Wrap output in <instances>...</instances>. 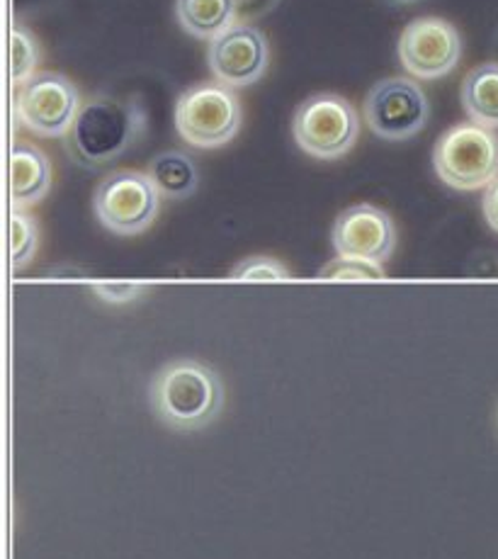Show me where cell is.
<instances>
[{
	"label": "cell",
	"mask_w": 498,
	"mask_h": 559,
	"mask_svg": "<svg viewBox=\"0 0 498 559\" xmlns=\"http://www.w3.org/2000/svg\"><path fill=\"white\" fill-rule=\"evenodd\" d=\"M144 134L146 110L142 103L100 93L83 103L63 146L73 164L93 170L110 166L132 152Z\"/></svg>",
	"instance_id": "6da1fadb"
},
{
	"label": "cell",
	"mask_w": 498,
	"mask_h": 559,
	"mask_svg": "<svg viewBox=\"0 0 498 559\" xmlns=\"http://www.w3.org/2000/svg\"><path fill=\"white\" fill-rule=\"evenodd\" d=\"M149 406L170 431H202L222 414L224 382L200 360H170L151 378Z\"/></svg>",
	"instance_id": "7a4b0ae2"
},
{
	"label": "cell",
	"mask_w": 498,
	"mask_h": 559,
	"mask_svg": "<svg viewBox=\"0 0 498 559\" xmlns=\"http://www.w3.org/2000/svg\"><path fill=\"white\" fill-rule=\"evenodd\" d=\"M432 168L440 182L452 190H486L498 178L496 132L474 122L454 124L432 148Z\"/></svg>",
	"instance_id": "3957f363"
},
{
	"label": "cell",
	"mask_w": 498,
	"mask_h": 559,
	"mask_svg": "<svg viewBox=\"0 0 498 559\" xmlns=\"http://www.w3.org/2000/svg\"><path fill=\"white\" fill-rule=\"evenodd\" d=\"M176 132L194 148H220L229 144L244 122V107L234 88L222 83H200L176 100Z\"/></svg>",
	"instance_id": "277c9868"
},
{
	"label": "cell",
	"mask_w": 498,
	"mask_h": 559,
	"mask_svg": "<svg viewBox=\"0 0 498 559\" xmlns=\"http://www.w3.org/2000/svg\"><path fill=\"white\" fill-rule=\"evenodd\" d=\"M360 134V117L348 98L317 93L301 103L292 117V136L311 158L339 160L351 152Z\"/></svg>",
	"instance_id": "5b68a950"
},
{
	"label": "cell",
	"mask_w": 498,
	"mask_h": 559,
	"mask_svg": "<svg viewBox=\"0 0 498 559\" xmlns=\"http://www.w3.org/2000/svg\"><path fill=\"white\" fill-rule=\"evenodd\" d=\"M161 200L146 170H115L95 188L93 212L110 234L139 236L156 224Z\"/></svg>",
	"instance_id": "8992f818"
},
{
	"label": "cell",
	"mask_w": 498,
	"mask_h": 559,
	"mask_svg": "<svg viewBox=\"0 0 498 559\" xmlns=\"http://www.w3.org/2000/svg\"><path fill=\"white\" fill-rule=\"evenodd\" d=\"M363 117L382 142H408L430 120V103L424 88L408 76L377 81L365 95Z\"/></svg>",
	"instance_id": "52a82bcc"
},
{
	"label": "cell",
	"mask_w": 498,
	"mask_h": 559,
	"mask_svg": "<svg viewBox=\"0 0 498 559\" xmlns=\"http://www.w3.org/2000/svg\"><path fill=\"white\" fill-rule=\"evenodd\" d=\"M17 117L32 134L59 139L71 132L83 100L81 91L69 76L57 71H37L35 76L17 85Z\"/></svg>",
	"instance_id": "ba28073f"
},
{
	"label": "cell",
	"mask_w": 498,
	"mask_h": 559,
	"mask_svg": "<svg viewBox=\"0 0 498 559\" xmlns=\"http://www.w3.org/2000/svg\"><path fill=\"white\" fill-rule=\"evenodd\" d=\"M396 53L411 79L438 81L446 79L460 63L462 37L448 20L418 17L404 27Z\"/></svg>",
	"instance_id": "9c48e42d"
},
{
	"label": "cell",
	"mask_w": 498,
	"mask_h": 559,
	"mask_svg": "<svg viewBox=\"0 0 498 559\" xmlns=\"http://www.w3.org/2000/svg\"><path fill=\"white\" fill-rule=\"evenodd\" d=\"M208 63L216 83L226 88H246L265 76L270 67L268 37L251 23L238 20L210 41Z\"/></svg>",
	"instance_id": "30bf717a"
},
{
	"label": "cell",
	"mask_w": 498,
	"mask_h": 559,
	"mask_svg": "<svg viewBox=\"0 0 498 559\" xmlns=\"http://www.w3.org/2000/svg\"><path fill=\"white\" fill-rule=\"evenodd\" d=\"M331 243L339 255L363 258V261L384 265L396 249L394 219L375 204H353L335 219Z\"/></svg>",
	"instance_id": "8fae6325"
},
{
	"label": "cell",
	"mask_w": 498,
	"mask_h": 559,
	"mask_svg": "<svg viewBox=\"0 0 498 559\" xmlns=\"http://www.w3.org/2000/svg\"><path fill=\"white\" fill-rule=\"evenodd\" d=\"M54 168L49 156L29 142H15L10 154V200L13 210H27L49 195Z\"/></svg>",
	"instance_id": "7c38bea8"
},
{
	"label": "cell",
	"mask_w": 498,
	"mask_h": 559,
	"mask_svg": "<svg viewBox=\"0 0 498 559\" xmlns=\"http://www.w3.org/2000/svg\"><path fill=\"white\" fill-rule=\"evenodd\" d=\"M460 98L474 124L498 129V61L472 69L462 81Z\"/></svg>",
	"instance_id": "4fadbf2b"
},
{
	"label": "cell",
	"mask_w": 498,
	"mask_h": 559,
	"mask_svg": "<svg viewBox=\"0 0 498 559\" xmlns=\"http://www.w3.org/2000/svg\"><path fill=\"white\" fill-rule=\"evenodd\" d=\"M176 17L190 37L208 41L238 23L234 0H176Z\"/></svg>",
	"instance_id": "5bb4252c"
},
{
	"label": "cell",
	"mask_w": 498,
	"mask_h": 559,
	"mask_svg": "<svg viewBox=\"0 0 498 559\" xmlns=\"http://www.w3.org/2000/svg\"><path fill=\"white\" fill-rule=\"evenodd\" d=\"M146 174L164 200H188L200 186V170L194 160L176 148L151 158Z\"/></svg>",
	"instance_id": "9a60e30c"
},
{
	"label": "cell",
	"mask_w": 498,
	"mask_h": 559,
	"mask_svg": "<svg viewBox=\"0 0 498 559\" xmlns=\"http://www.w3.org/2000/svg\"><path fill=\"white\" fill-rule=\"evenodd\" d=\"M39 253V222L27 210L10 212V263L20 273L32 265Z\"/></svg>",
	"instance_id": "2e32d148"
},
{
	"label": "cell",
	"mask_w": 498,
	"mask_h": 559,
	"mask_svg": "<svg viewBox=\"0 0 498 559\" xmlns=\"http://www.w3.org/2000/svg\"><path fill=\"white\" fill-rule=\"evenodd\" d=\"M42 61V47L27 25L15 23L13 35H10V76L15 85H23L37 73Z\"/></svg>",
	"instance_id": "e0dca14e"
},
{
	"label": "cell",
	"mask_w": 498,
	"mask_h": 559,
	"mask_svg": "<svg viewBox=\"0 0 498 559\" xmlns=\"http://www.w3.org/2000/svg\"><path fill=\"white\" fill-rule=\"evenodd\" d=\"M229 277L238 280V283H280V280H292V273L283 261L273 255H251L236 263L229 271Z\"/></svg>",
	"instance_id": "ac0fdd59"
},
{
	"label": "cell",
	"mask_w": 498,
	"mask_h": 559,
	"mask_svg": "<svg viewBox=\"0 0 498 559\" xmlns=\"http://www.w3.org/2000/svg\"><path fill=\"white\" fill-rule=\"evenodd\" d=\"M321 280H335V283H367V280H384L387 273L380 263L363 261V258L339 255L319 271Z\"/></svg>",
	"instance_id": "d6986e66"
},
{
	"label": "cell",
	"mask_w": 498,
	"mask_h": 559,
	"mask_svg": "<svg viewBox=\"0 0 498 559\" xmlns=\"http://www.w3.org/2000/svg\"><path fill=\"white\" fill-rule=\"evenodd\" d=\"M95 297H100L107 305H129L137 302L139 297L149 293V285L144 283H97L93 285Z\"/></svg>",
	"instance_id": "ffe728a7"
},
{
	"label": "cell",
	"mask_w": 498,
	"mask_h": 559,
	"mask_svg": "<svg viewBox=\"0 0 498 559\" xmlns=\"http://www.w3.org/2000/svg\"><path fill=\"white\" fill-rule=\"evenodd\" d=\"M236 5V13L241 23H248V20H258V17H265L268 13H273V10L280 5V0H234Z\"/></svg>",
	"instance_id": "44dd1931"
},
{
	"label": "cell",
	"mask_w": 498,
	"mask_h": 559,
	"mask_svg": "<svg viewBox=\"0 0 498 559\" xmlns=\"http://www.w3.org/2000/svg\"><path fill=\"white\" fill-rule=\"evenodd\" d=\"M482 212H484L486 224H489V227L498 234V178L491 182L489 188L484 190Z\"/></svg>",
	"instance_id": "7402d4cb"
},
{
	"label": "cell",
	"mask_w": 498,
	"mask_h": 559,
	"mask_svg": "<svg viewBox=\"0 0 498 559\" xmlns=\"http://www.w3.org/2000/svg\"><path fill=\"white\" fill-rule=\"evenodd\" d=\"M389 3H394V5H411V3H418V0H389Z\"/></svg>",
	"instance_id": "603a6c76"
}]
</instances>
